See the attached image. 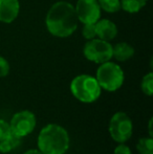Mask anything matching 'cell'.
I'll return each instance as SVG.
<instances>
[{"label":"cell","instance_id":"obj_5","mask_svg":"<svg viewBox=\"0 0 153 154\" xmlns=\"http://www.w3.org/2000/svg\"><path fill=\"white\" fill-rule=\"evenodd\" d=\"M108 131L111 138L118 144L126 143L133 133V123L130 116L124 111L115 112L109 121Z\"/></svg>","mask_w":153,"mask_h":154},{"label":"cell","instance_id":"obj_17","mask_svg":"<svg viewBox=\"0 0 153 154\" xmlns=\"http://www.w3.org/2000/svg\"><path fill=\"white\" fill-rule=\"evenodd\" d=\"M82 35L87 40H91V39L96 38V23H85L83 29H82Z\"/></svg>","mask_w":153,"mask_h":154},{"label":"cell","instance_id":"obj_16","mask_svg":"<svg viewBox=\"0 0 153 154\" xmlns=\"http://www.w3.org/2000/svg\"><path fill=\"white\" fill-rule=\"evenodd\" d=\"M141 89L143 93H145L148 97H151L153 94V73L148 72L142 79Z\"/></svg>","mask_w":153,"mask_h":154},{"label":"cell","instance_id":"obj_12","mask_svg":"<svg viewBox=\"0 0 153 154\" xmlns=\"http://www.w3.org/2000/svg\"><path fill=\"white\" fill-rule=\"evenodd\" d=\"M20 144H21V137L15 135L12 132L8 137L0 140V153L6 154L12 152L17 147L20 146Z\"/></svg>","mask_w":153,"mask_h":154},{"label":"cell","instance_id":"obj_18","mask_svg":"<svg viewBox=\"0 0 153 154\" xmlns=\"http://www.w3.org/2000/svg\"><path fill=\"white\" fill-rule=\"evenodd\" d=\"M11 133H12V130L10 127V123L0 119V140L8 137Z\"/></svg>","mask_w":153,"mask_h":154},{"label":"cell","instance_id":"obj_13","mask_svg":"<svg viewBox=\"0 0 153 154\" xmlns=\"http://www.w3.org/2000/svg\"><path fill=\"white\" fill-rule=\"evenodd\" d=\"M148 0H121V8L127 13H137L147 4Z\"/></svg>","mask_w":153,"mask_h":154},{"label":"cell","instance_id":"obj_4","mask_svg":"<svg viewBox=\"0 0 153 154\" xmlns=\"http://www.w3.org/2000/svg\"><path fill=\"white\" fill-rule=\"evenodd\" d=\"M96 79L102 89L113 92L122 87L125 80V75L120 65L107 61L100 64L96 70Z\"/></svg>","mask_w":153,"mask_h":154},{"label":"cell","instance_id":"obj_1","mask_svg":"<svg viewBox=\"0 0 153 154\" xmlns=\"http://www.w3.org/2000/svg\"><path fill=\"white\" fill-rule=\"evenodd\" d=\"M47 31L58 38H67L76 32L78 17L75 6L67 1H58L48 10L45 19Z\"/></svg>","mask_w":153,"mask_h":154},{"label":"cell","instance_id":"obj_14","mask_svg":"<svg viewBox=\"0 0 153 154\" xmlns=\"http://www.w3.org/2000/svg\"><path fill=\"white\" fill-rule=\"evenodd\" d=\"M136 150L139 154H153L152 136L141 137L136 144Z\"/></svg>","mask_w":153,"mask_h":154},{"label":"cell","instance_id":"obj_21","mask_svg":"<svg viewBox=\"0 0 153 154\" xmlns=\"http://www.w3.org/2000/svg\"><path fill=\"white\" fill-rule=\"evenodd\" d=\"M23 154H43L39 149H29V150L25 151Z\"/></svg>","mask_w":153,"mask_h":154},{"label":"cell","instance_id":"obj_23","mask_svg":"<svg viewBox=\"0 0 153 154\" xmlns=\"http://www.w3.org/2000/svg\"><path fill=\"white\" fill-rule=\"evenodd\" d=\"M64 154H66V153H64Z\"/></svg>","mask_w":153,"mask_h":154},{"label":"cell","instance_id":"obj_15","mask_svg":"<svg viewBox=\"0 0 153 154\" xmlns=\"http://www.w3.org/2000/svg\"><path fill=\"white\" fill-rule=\"evenodd\" d=\"M101 10L107 13H118L121 10V0H98Z\"/></svg>","mask_w":153,"mask_h":154},{"label":"cell","instance_id":"obj_20","mask_svg":"<svg viewBox=\"0 0 153 154\" xmlns=\"http://www.w3.org/2000/svg\"><path fill=\"white\" fill-rule=\"evenodd\" d=\"M113 154H132V151L127 145H125V143H122L115 147Z\"/></svg>","mask_w":153,"mask_h":154},{"label":"cell","instance_id":"obj_6","mask_svg":"<svg viewBox=\"0 0 153 154\" xmlns=\"http://www.w3.org/2000/svg\"><path fill=\"white\" fill-rule=\"evenodd\" d=\"M83 55L89 61L102 64L110 61L112 58V45L109 41L93 38L84 45Z\"/></svg>","mask_w":153,"mask_h":154},{"label":"cell","instance_id":"obj_22","mask_svg":"<svg viewBox=\"0 0 153 154\" xmlns=\"http://www.w3.org/2000/svg\"><path fill=\"white\" fill-rule=\"evenodd\" d=\"M152 119L149 120V123H148V131H149V136H152Z\"/></svg>","mask_w":153,"mask_h":154},{"label":"cell","instance_id":"obj_3","mask_svg":"<svg viewBox=\"0 0 153 154\" xmlns=\"http://www.w3.org/2000/svg\"><path fill=\"white\" fill-rule=\"evenodd\" d=\"M70 91L78 101L90 104L100 97L102 88L94 77L89 75H79L72 79Z\"/></svg>","mask_w":153,"mask_h":154},{"label":"cell","instance_id":"obj_19","mask_svg":"<svg viewBox=\"0 0 153 154\" xmlns=\"http://www.w3.org/2000/svg\"><path fill=\"white\" fill-rule=\"evenodd\" d=\"M10 63L5 58L0 56V78H4L10 72Z\"/></svg>","mask_w":153,"mask_h":154},{"label":"cell","instance_id":"obj_10","mask_svg":"<svg viewBox=\"0 0 153 154\" xmlns=\"http://www.w3.org/2000/svg\"><path fill=\"white\" fill-rule=\"evenodd\" d=\"M96 34L99 39L110 41L118 35V27L111 20L99 19L96 22Z\"/></svg>","mask_w":153,"mask_h":154},{"label":"cell","instance_id":"obj_9","mask_svg":"<svg viewBox=\"0 0 153 154\" xmlns=\"http://www.w3.org/2000/svg\"><path fill=\"white\" fill-rule=\"evenodd\" d=\"M20 12L19 0H0V22L12 23Z\"/></svg>","mask_w":153,"mask_h":154},{"label":"cell","instance_id":"obj_7","mask_svg":"<svg viewBox=\"0 0 153 154\" xmlns=\"http://www.w3.org/2000/svg\"><path fill=\"white\" fill-rule=\"evenodd\" d=\"M37 120L34 112L31 110H21L13 116L10 123L12 132L19 137H24L35 130Z\"/></svg>","mask_w":153,"mask_h":154},{"label":"cell","instance_id":"obj_11","mask_svg":"<svg viewBox=\"0 0 153 154\" xmlns=\"http://www.w3.org/2000/svg\"><path fill=\"white\" fill-rule=\"evenodd\" d=\"M133 55L134 48L126 42H120L115 46H112V57H115L120 62H125L131 59Z\"/></svg>","mask_w":153,"mask_h":154},{"label":"cell","instance_id":"obj_8","mask_svg":"<svg viewBox=\"0 0 153 154\" xmlns=\"http://www.w3.org/2000/svg\"><path fill=\"white\" fill-rule=\"evenodd\" d=\"M78 20L83 24L96 23L101 18V8L98 0H78L76 6Z\"/></svg>","mask_w":153,"mask_h":154},{"label":"cell","instance_id":"obj_2","mask_svg":"<svg viewBox=\"0 0 153 154\" xmlns=\"http://www.w3.org/2000/svg\"><path fill=\"white\" fill-rule=\"evenodd\" d=\"M69 145L67 130L58 124H47L38 134L37 146L43 154H64Z\"/></svg>","mask_w":153,"mask_h":154}]
</instances>
